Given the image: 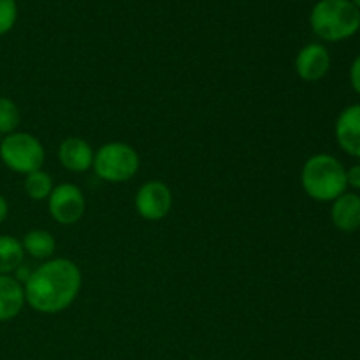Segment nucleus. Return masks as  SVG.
<instances>
[{
    "label": "nucleus",
    "mask_w": 360,
    "mask_h": 360,
    "mask_svg": "<svg viewBox=\"0 0 360 360\" xmlns=\"http://www.w3.org/2000/svg\"><path fill=\"white\" fill-rule=\"evenodd\" d=\"M25 288V302L32 309L55 315L69 308L81 290V271L72 260L53 259L32 273Z\"/></svg>",
    "instance_id": "1"
},
{
    "label": "nucleus",
    "mask_w": 360,
    "mask_h": 360,
    "mask_svg": "<svg viewBox=\"0 0 360 360\" xmlns=\"http://www.w3.org/2000/svg\"><path fill=\"white\" fill-rule=\"evenodd\" d=\"M304 192L320 202L336 200L347 190V171L333 155H313L308 158L301 172Z\"/></svg>",
    "instance_id": "2"
},
{
    "label": "nucleus",
    "mask_w": 360,
    "mask_h": 360,
    "mask_svg": "<svg viewBox=\"0 0 360 360\" xmlns=\"http://www.w3.org/2000/svg\"><path fill=\"white\" fill-rule=\"evenodd\" d=\"M309 23L320 39L340 42L359 32L360 11L352 0H320L313 7Z\"/></svg>",
    "instance_id": "3"
},
{
    "label": "nucleus",
    "mask_w": 360,
    "mask_h": 360,
    "mask_svg": "<svg viewBox=\"0 0 360 360\" xmlns=\"http://www.w3.org/2000/svg\"><path fill=\"white\" fill-rule=\"evenodd\" d=\"M0 158L11 171L30 174L44 164V146L35 136L27 132H13L0 141Z\"/></svg>",
    "instance_id": "4"
},
{
    "label": "nucleus",
    "mask_w": 360,
    "mask_h": 360,
    "mask_svg": "<svg viewBox=\"0 0 360 360\" xmlns=\"http://www.w3.org/2000/svg\"><path fill=\"white\" fill-rule=\"evenodd\" d=\"M94 171L109 183H123L132 179L139 169V155L125 143H108L95 153Z\"/></svg>",
    "instance_id": "5"
},
{
    "label": "nucleus",
    "mask_w": 360,
    "mask_h": 360,
    "mask_svg": "<svg viewBox=\"0 0 360 360\" xmlns=\"http://www.w3.org/2000/svg\"><path fill=\"white\" fill-rule=\"evenodd\" d=\"M84 197L76 185H58L53 188L51 195L48 197L49 214L53 220L60 225H72L81 220L84 214Z\"/></svg>",
    "instance_id": "6"
},
{
    "label": "nucleus",
    "mask_w": 360,
    "mask_h": 360,
    "mask_svg": "<svg viewBox=\"0 0 360 360\" xmlns=\"http://www.w3.org/2000/svg\"><path fill=\"white\" fill-rule=\"evenodd\" d=\"M172 206V193L162 181H148L136 195V210L144 220L157 221L169 214Z\"/></svg>",
    "instance_id": "7"
},
{
    "label": "nucleus",
    "mask_w": 360,
    "mask_h": 360,
    "mask_svg": "<svg viewBox=\"0 0 360 360\" xmlns=\"http://www.w3.org/2000/svg\"><path fill=\"white\" fill-rule=\"evenodd\" d=\"M330 69V55L322 44L304 46L299 51L297 58H295V70H297L299 77L308 83H315L320 81Z\"/></svg>",
    "instance_id": "8"
},
{
    "label": "nucleus",
    "mask_w": 360,
    "mask_h": 360,
    "mask_svg": "<svg viewBox=\"0 0 360 360\" xmlns=\"http://www.w3.org/2000/svg\"><path fill=\"white\" fill-rule=\"evenodd\" d=\"M336 139L341 150L360 158V104L345 109L336 122Z\"/></svg>",
    "instance_id": "9"
},
{
    "label": "nucleus",
    "mask_w": 360,
    "mask_h": 360,
    "mask_svg": "<svg viewBox=\"0 0 360 360\" xmlns=\"http://www.w3.org/2000/svg\"><path fill=\"white\" fill-rule=\"evenodd\" d=\"M94 150L81 137H67L58 148L60 164L72 172H84L94 165Z\"/></svg>",
    "instance_id": "10"
},
{
    "label": "nucleus",
    "mask_w": 360,
    "mask_h": 360,
    "mask_svg": "<svg viewBox=\"0 0 360 360\" xmlns=\"http://www.w3.org/2000/svg\"><path fill=\"white\" fill-rule=\"evenodd\" d=\"M333 224L343 232H354L360 229V197L357 193H347L338 197L333 204Z\"/></svg>",
    "instance_id": "11"
},
{
    "label": "nucleus",
    "mask_w": 360,
    "mask_h": 360,
    "mask_svg": "<svg viewBox=\"0 0 360 360\" xmlns=\"http://www.w3.org/2000/svg\"><path fill=\"white\" fill-rule=\"evenodd\" d=\"M25 306V288L14 276L0 274V322L13 320Z\"/></svg>",
    "instance_id": "12"
},
{
    "label": "nucleus",
    "mask_w": 360,
    "mask_h": 360,
    "mask_svg": "<svg viewBox=\"0 0 360 360\" xmlns=\"http://www.w3.org/2000/svg\"><path fill=\"white\" fill-rule=\"evenodd\" d=\"M25 250L20 239L13 236H0V274L11 276V273L23 264Z\"/></svg>",
    "instance_id": "13"
},
{
    "label": "nucleus",
    "mask_w": 360,
    "mask_h": 360,
    "mask_svg": "<svg viewBox=\"0 0 360 360\" xmlns=\"http://www.w3.org/2000/svg\"><path fill=\"white\" fill-rule=\"evenodd\" d=\"M21 245H23L25 253L39 260L51 257L56 248L55 238L48 231H41V229L28 232L23 241H21Z\"/></svg>",
    "instance_id": "14"
},
{
    "label": "nucleus",
    "mask_w": 360,
    "mask_h": 360,
    "mask_svg": "<svg viewBox=\"0 0 360 360\" xmlns=\"http://www.w3.org/2000/svg\"><path fill=\"white\" fill-rule=\"evenodd\" d=\"M53 179L48 172L44 171H35L27 174V179H25V192L30 199L34 200H44L51 195L53 192Z\"/></svg>",
    "instance_id": "15"
},
{
    "label": "nucleus",
    "mask_w": 360,
    "mask_h": 360,
    "mask_svg": "<svg viewBox=\"0 0 360 360\" xmlns=\"http://www.w3.org/2000/svg\"><path fill=\"white\" fill-rule=\"evenodd\" d=\"M20 108L11 98L0 97V136H9L20 127Z\"/></svg>",
    "instance_id": "16"
},
{
    "label": "nucleus",
    "mask_w": 360,
    "mask_h": 360,
    "mask_svg": "<svg viewBox=\"0 0 360 360\" xmlns=\"http://www.w3.org/2000/svg\"><path fill=\"white\" fill-rule=\"evenodd\" d=\"M18 18L16 0H0V35L13 30Z\"/></svg>",
    "instance_id": "17"
},
{
    "label": "nucleus",
    "mask_w": 360,
    "mask_h": 360,
    "mask_svg": "<svg viewBox=\"0 0 360 360\" xmlns=\"http://www.w3.org/2000/svg\"><path fill=\"white\" fill-rule=\"evenodd\" d=\"M350 83L354 86V90L360 95V55L354 60L350 69Z\"/></svg>",
    "instance_id": "18"
},
{
    "label": "nucleus",
    "mask_w": 360,
    "mask_h": 360,
    "mask_svg": "<svg viewBox=\"0 0 360 360\" xmlns=\"http://www.w3.org/2000/svg\"><path fill=\"white\" fill-rule=\"evenodd\" d=\"M347 183L352 188L360 190V164L354 165L350 171H347Z\"/></svg>",
    "instance_id": "19"
},
{
    "label": "nucleus",
    "mask_w": 360,
    "mask_h": 360,
    "mask_svg": "<svg viewBox=\"0 0 360 360\" xmlns=\"http://www.w3.org/2000/svg\"><path fill=\"white\" fill-rule=\"evenodd\" d=\"M32 273H34V271H30L27 266H23V264H21V266L14 271V278H16V280L23 285V283H27L28 278L32 276Z\"/></svg>",
    "instance_id": "20"
},
{
    "label": "nucleus",
    "mask_w": 360,
    "mask_h": 360,
    "mask_svg": "<svg viewBox=\"0 0 360 360\" xmlns=\"http://www.w3.org/2000/svg\"><path fill=\"white\" fill-rule=\"evenodd\" d=\"M7 214H9V204H7V200L0 195V224L6 221Z\"/></svg>",
    "instance_id": "21"
},
{
    "label": "nucleus",
    "mask_w": 360,
    "mask_h": 360,
    "mask_svg": "<svg viewBox=\"0 0 360 360\" xmlns=\"http://www.w3.org/2000/svg\"><path fill=\"white\" fill-rule=\"evenodd\" d=\"M352 2H354L355 6H357V9L360 11V0H352Z\"/></svg>",
    "instance_id": "22"
},
{
    "label": "nucleus",
    "mask_w": 360,
    "mask_h": 360,
    "mask_svg": "<svg viewBox=\"0 0 360 360\" xmlns=\"http://www.w3.org/2000/svg\"><path fill=\"white\" fill-rule=\"evenodd\" d=\"M0 141H2V136H0Z\"/></svg>",
    "instance_id": "23"
},
{
    "label": "nucleus",
    "mask_w": 360,
    "mask_h": 360,
    "mask_svg": "<svg viewBox=\"0 0 360 360\" xmlns=\"http://www.w3.org/2000/svg\"><path fill=\"white\" fill-rule=\"evenodd\" d=\"M359 30H360V28H359Z\"/></svg>",
    "instance_id": "24"
}]
</instances>
